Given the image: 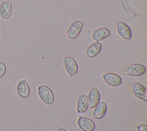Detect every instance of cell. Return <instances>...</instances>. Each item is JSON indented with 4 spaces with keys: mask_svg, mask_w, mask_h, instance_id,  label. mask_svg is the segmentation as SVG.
<instances>
[{
    "mask_svg": "<svg viewBox=\"0 0 147 131\" xmlns=\"http://www.w3.org/2000/svg\"><path fill=\"white\" fill-rule=\"evenodd\" d=\"M38 94L40 99L47 105H52L55 97L52 90L46 85H41L38 87Z\"/></svg>",
    "mask_w": 147,
    "mask_h": 131,
    "instance_id": "cell-1",
    "label": "cell"
},
{
    "mask_svg": "<svg viewBox=\"0 0 147 131\" xmlns=\"http://www.w3.org/2000/svg\"><path fill=\"white\" fill-rule=\"evenodd\" d=\"M84 24V22H82L80 20H76L74 21L68 29L67 37L71 40L76 38L80 34Z\"/></svg>",
    "mask_w": 147,
    "mask_h": 131,
    "instance_id": "cell-2",
    "label": "cell"
},
{
    "mask_svg": "<svg viewBox=\"0 0 147 131\" xmlns=\"http://www.w3.org/2000/svg\"><path fill=\"white\" fill-rule=\"evenodd\" d=\"M146 67L140 63H133L125 70V74L131 76H140L146 72Z\"/></svg>",
    "mask_w": 147,
    "mask_h": 131,
    "instance_id": "cell-3",
    "label": "cell"
},
{
    "mask_svg": "<svg viewBox=\"0 0 147 131\" xmlns=\"http://www.w3.org/2000/svg\"><path fill=\"white\" fill-rule=\"evenodd\" d=\"M131 90L137 98L145 102L147 101L146 88L141 83L138 82L133 83L131 86Z\"/></svg>",
    "mask_w": 147,
    "mask_h": 131,
    "instance_id": "cell-4",
    "label": "cell"
},
{
    "mask_svg": "<svg viewBox=\"0 0 147 131\" xmlns=\"http://www.w3.org/2000/svg\"><path fill=\"white\" fill-rule=\"evenodd\" d=\"M64 64L67 72L71 77L76 74L78 71V66L74 58L71 56L65 57L64 60Z\"/></svg>",
    "mask_w": 147,
    "mask_h": 131,
    "instance_id": "cell-5",
    "label": "cell"
},
{
    "mask_svg": "<svg viewBox=\"0 0 147 131\" xmlns=\"http://www.w3.org/2000/svg\"><path fill=\"white\" fill-rule=\"evenodd\" d=\"M77 124L79 128L83 131H94L95 129L94 122L91 119L85 116H79Z\"/></svg>",
    "mask_w": 147,
    "mask_h": 131,
    "instance_id": "cell-6",
    "label": "cell"
},
{
    "mask_svg": "<svg viewBox=\"0 0 147 131\" xmlns=\"http://www.w3.org/2000/svg\"><path fill=\"white\" fill-rule=\"evenodd\" d=\"M102 78L106 83L113 87L119 86L122 82L121 77L118 74L113 72L106 73L102 75Z\"/></svg>",
    "mask_w": 147,
    "mask_h": 131,
    "instance_id": "cell-7",
    "label": "cell"
},
{
    "mask_svg": "<svg viewBox=\"0 0 147 131\" xmlns=\"http://www.w3.org/2000/svg\"><path fill=\"white\" fill-rule=\"evenodd\" d=\"M117 31L119 36L124 39L130 40L131 37V31L130 27L125 22L119 21L116 26Z\"/></svg>",
    "mask_w": 147,
    "mask_h": 131,
    "instance_id": "cell-8",
    "label": "cell"
},
{
    "mask_svg": "<svg viewBox=\"0 0 147 131\" xmlns=\"http://www.w3.org/2000/svg\"><path fill=\"white\" fill-rule=\"evenodd\" d=\"M89 108H94L99 102L100 99V93L97 88H92L90 90L88 95Z\"/></svg>",
    "mask_w": 147,
    "mask_h": 131,
    "instance_id": "cell-9",
    "label": "cell"
},
{
    "mask_svg": "<svg viewBox=\"0 0 147 131\" xmlns=\"http://www.w3.org/2000/svg\"><path fill=\"white\" fill-rule=\"evenodd\" d=\"M17 91L19 96L21 98H28L30 94V88L26 79L20 80L17 85Z\"/></svg>",
    "mask_w": 147,
    "mask_h": 131,
    "instance_id": "cell-10",
    "label": "cell"
},
{
    "mask_svg": "<svg viewBox=\"0 0 147 131\" xmlns=\"http://www.w3.org/2000/svg\"><path fill=\"white\" fill-rule=\"evenodd\" d=\"M107 105L105 102L101 101L99 102L95 107L93 111V118L96 120H100L106 115L107 112Z\"/></svg>",
    "mask_w": 147,
    "mask_h": 131,
    "instance_id": "cell-11",
    "label": "cell"
},
{
    "mask_svg": "<svg viewBox=\"0 0 147 131\" xmlns=\"http://www.w3.org/2000/svg\"><path fill=\"white\" fill-rule=\"evenodd\" d=\"M88 101L87 95L82 94L79 96L77 101L76 110L78 113H84L88 109Z\"/></svg>",
    "mask_w": 147,
    "mask_h": 131,
    "instance_id": "cell-12",
    "label": "cell"
},
{
    "mask_svg": "<svg viewBox=\"0 0 147 131\" xmlns=\"http://www.w3.org/2000/svg\"><path fill=\"white\" fill-rule=\"evenodd\" d=\"M102 50V44L99 41H95L87 48L86 50V55L90 58L96 56Z\"/></svg>",
    "mask_w": 147,
    "mask_h": 131,
    "instance_id": "cell-13",
    "label": "cell"
},
{
    "mask_svg": "<svg viewBox=\"0 0 147 131\" xmlns=\"http://www.w3.org/2000/svg\"><path fill=\"white\" fill-rule=\"evenodd\" d=\"M110 35V30L106 28H101L95 30L92 34V38L96 41H99L108 37Z\"/></svg>",
    "mask_w": 147,
    "mask_h": 131,
    "instance_id": "cell-14",
    "label": "cell"
},
{
    "mask_svg": "<svg viewBox=\"0 0 147 131\" xmlns=\"http://www.w3.org/2000/svg\"><path fill=\"white\" fill-rule=\"evenodd\" d=\"M11 13V2L4 1L0 5V16L3 19H8Z\"/></svg>",
    "mask_w": 147,
    "mask_h": 131,
    "instance_id": "cell-15",
    "label": "cell"
},
{
    "mask_svg": "<svg viewBox=\"0 0 147 131\" xmlns=\"http://www.w3.org/2000/svg\"><path fill=\"white\" fill-rule=\"evenodd\" d=\"M6 66L3 63H0V79L2 78L6 72Z\"/></svg>",
    "mask_w": 147,
    "mask_h": 131,
    "instance_id": "cell-16",
    "label": "cell"
},
{
    "mask_svg": "<svg viewBox=\"0 0 147 131\" xmlns=\"http://www.w3.org/2000/svg\"><path fill=\"white\" fill-rule=\"evenodd\" d=\"M137 131H147V125L145 124H140L137 126Z\"/></svg>",
    "mask_w": 147,
    "mask_h": 131,
    "instance_id": "cell-17",
    "label": "cell"
},
{
    "mask_svg": "<svg viewBox=\"0 0 147 131\" xmlns=\"http://www.w3.org/2000/svg\"><path fill=\"white\" fill-rule=\"evenodd\" d=\"M56 131H67V130L63 128H59L56 130Z\"/></svg>",
    "mask_w": 147,
    "mask_h": 131,
    "instance_id": "cell-18",
    "label": "cell"
}]
</instances>
